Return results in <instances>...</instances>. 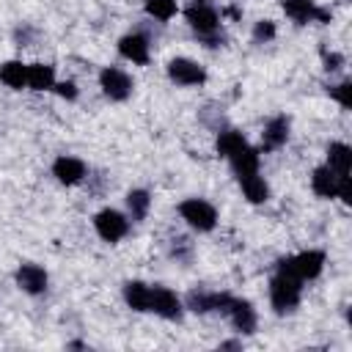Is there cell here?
<instances>
[{
    "label": "cell",
    "mask_w": 352,
    "mask_h": 352,
    "mask_svg": "<svg viewBox=\"0 0 352 352\" xmlns=\"http://www.w3.org/2000/svg\"><path fill=\"white\" fill-rule=\"evenodd\" d=\"M220 349H239V341H223Z\"/></svg>",
    "instance_id": "obj_31"
},
{
    "label": "cell",
    "mask_w": 352,
    "mask_h": 352,
    "mask_svg": "<svg viewBox=\"0 0 352 352\" xmlns=\"http://www.w3.org/2000/svg\"><path fill=\"white\" fill-rule=\"evenodd\" d=\"M322 270H324V250H302L294 256H283L275 264V272H283V275L297 278L302 283L319 278Z\"/></svg>",
    "instance_id": "obj_2"
},
{
    "label": "cell",
    "mask_w": 352,
    "mask_h": 352,
    "mask_svg": "<svg viewBox=\"0 0 352 352\" xmlns=\"http://www.w3.org/2000/svg\"><path fill=\"white\" fill-rule=\"evenodd\" d=\"M245 143H248V140H245V135H242V132H236V129H226V132H220V135H217L214 148H217V154H220V157H226V160H228V157H231L239 146H245Z\"/></svg>",
    "instance_id": "obj_24"
},
{
    "label": "cell",
    "mask_w": 352,
    "mask_h": 352,
    "mask_svg": "<svg viewBox=\"0 0 352 352\" xmlns=\"http://www.w3.org/2000/svg\"><path fill=\"white\" fill-rule=\"evenodd\" d=\"M55 69L50 63H28V88L30 91H52Z\"/></svg>",
    "instance_id": "obj_20"
},
{
    "label": "cell",
    "mask_w": 352,
    "mask_h": 352,
    "mask_svg": "<svg viewBox=\"0 0 352 352\" xmlns=\"http://www.w3.org/2000/svg\"><path fill=\"white\" fill-rule=\"evenodd\" d=\"M118 52H121V58H126L138 66H146L148 63V38L143 33H126L118 38Z\"/></svg>",
    "instance_id": "obj_14"
},
{
    "label": "cell",
    "mask_w": 352,
    "mask_h": 352,
    "mask_svg": "<svg viewBox=\"0 0 352 352\" xmlns=\"http://www.w3.org/2000/svg\"><path fill=\"white\" fill-rule=\"evenodd\" d=\"M341 63H344V58H341L338 52H324V69H327V72L341 69Z\"/></svg>",
    "instance_id": "obj_30"
},
{
    "label": "cell",
    "mask_w": 352,
    "mask_h": 352,
    "mask_svg": "<svg viewBox=\"0 0 352 352\" xmlns=\"http://www.w3.org/2000/svg\"><path fill=\"white\" fill-rule=\"evenodd\" d=\"M184 19L195 30V36L201 41H206L209 47H220L223 44L220 16H217L214 6H209V0H190V6L184 8Z\"/></svg>",
    "instance_id": "obj_1"
},
{
    "label": "cell",
    "mask_w": 352,
    "mask_h": 352,
    "mask_svg": "<svg viewBox=\"0 0 352 352\" xmlns=\"http://www.w3.org/2000/svg\"><path fill=\"white\" fill-rule=\"evenodd\" d=\"M336 198H341L344 204H352V179L349 173L338 176V187H336Z\"/></svg>",
    "instance_id": "obj_29"
},
{
    "label": "cell",
    "mask_w": 352,
    "mask_h": 352,
    "mask_svg": "<svg viewBox=\"0 0 352 352\" xmlns=\"http://www.w3.org/2000/svg\"><path fill=\"white\" fill-rule=\"evenodd\" d=\"M168 77H170V82L182 85V88H192V85L206 82V69H204L198 60L173 58V60L168 63Z\"/></svg>",
    "instance_id": "obj_7"
},
{
    "label": "cell",
    "mask_w": 352,
    "mask_h": 352,
    "mask_svg": "<svg viewBox=\"0 0 352 352\" xmlns=\"http://www.w3.org/2000/svg\"><path fill=\"white\" fill-rule=\"evenodd\" d=\"M338 176L330 165H319L314 168L311 173V190L319 195V198H336V187H338Z\"/></svg>",
    "instance_id": "obj_16"
},
{
    "label": "cell",
    "mask_w": 352,
    "mask_h": 352,
    "mask_svg": "<svg viewBox=\"0 0 352 352\" xmlns=\"http://www.w3.org/2000/svg\"><path fill=\"white\" fill-rule=\"evenodd\" d=\"M94 228H96V234L104 239V242H118V239H124L126 236V231H129V220L118 212V209H102V212H96V217H94Z\"/></svg>",
    "instance_id": "obj_6"
},
{
    "label": "cell",
    "mask_w": 352,
    "mask_h": 352,
    "mask_svg": "<svg viewBox=\"0 0 352 352\" xmlns=\"http://www.w3.org/2000/svg\"><path fill=\"white\" fill-rule=\"evenodd\" d=\"M52 91L60 96V99H66V102H74L77 99V85L72 82V80H55V85H52Z\"/></svg>",
    "instance_id": "obj_28"
},
{
    "label": "cell",
    "mask_w": 352,
    "mask_h": 352,
    "mask_svg": "<svg viewBox=\"0 0 352 352\" xmlns=\"http://www.w3.org/2000/svg\"><path fill=\"white\" fill-rule=\"evenodd\" d=\"M151 311L168 322H179L184 314V305L176 297V292H170L168 286H151Z\"/></svg>",
    "instance_id": "obj_9"
},
{
    "label": "cell",
    "mask_w": 352,
    "mask_h": 352,
    "mask_svg": "<svg viewBox=\"0 0 352 352\" xmlns=\"http://www.w3.org/2000/svg\"><path fill=\"white\" fill-rule=\"evenodd\" d=\"M239 179V187H242V195L250 201V204H264L270 198V184L264 182V176L256 173H245V176H236Z\"/></svg>",
    "instance_id": "obj_19"
},
{
    "label": "cell",
    "mask_w": 352,
    "mask_h": 352,
    "mask_svg": "<svg viewBox=\"0 0 352 352\" xmlns=\"http://www.w3.org/2000/svg\"><path fill=\"white\" fill-rule=\"evenodd\" d=\"M231 300H234V294H228V292H204V289H198V292L187 294V308L192 314H209V311L226 314Z\"/></svg>",
    "instance_id": "obj_8"
},
{
    "label": "cell",
    "mask_w": 352,
    "mask_h": 352,
    "mask_svg": "<svg viewBox=\"0 0 352 352\" xmlns=\"http://www.w3.org/2000/svg\"><path fill=\"white\" fill-rule=\"evenodd\" d=\"M14 278H16V286H19L22 292L33 294V297L44 294V292H47V283H50V278H47V270H44V267H38V264H33V261H25V264H19Z\"/></svg>",
    "instance_id": "obj_10"
},
{
    "label": "cell",
    "mask_w": 352,
    "mask_h": 352,
    "mask_svg": "<svg viewBox=\"0 0 352 352\" xmlns=\"http://www.w3.org/2000/svg\"><path fill=\"white\" fill-rule=\"evenodd\" d=\"M179 214L195 231H212L217 226V209L204 198H184L179 204Z\"/></svg>",
    "instance_id": "obj_4"
},
{
    "label": "cell",
    "mask_w": 352,
    "mask_h": 352,
    "mask_svg": "<svg viewBox=\"0 0 352 352\" xmlns=\"http://www.w3.org/2000/svg\"><path fill=\"white\" fill-rule=\"evenodd\" d=\"M0 82H6L14 91L28 88V63H22V60H6L0 66Z\"/></svg>",
    "instance_id": "obj_21"
},
{
    "label": "cell",
    "mask_w": 352,
    "mask_h": 352,
    "mask_svg": "<svg viewBox=\"0 0 352 352\" xmlns=\"http://www.w3.org/2000/svg\"><path fill=\"white\" fill-rule=\"evenodd\" d=\"M124 300L132 311L146 314V311H151V286L143 280H126L124 283Z\"/></svg>",
    "instance_id": "obj_15"
},
{
    "label": "cell",
    "mask_w": 352,
    "mask_h": 352,
    "mask_svg": "<svg viewBox=\"0 0 352 352\" xmlns=\"http://www.w3.org/2000/svg\"><path fill=\"white\" fill-rule=\"evenodd\" d=\"M226 316L231 319V324H234L239 333H256L258 316H256V308H253V302L234 297V300H231V305H228V311H226Z\"/></svg>",
    "instance_id": "obj_11"
},
{
    "label": "cell",
    "mask_w": 352,
    "mask_h": 352,
    "mask_svg": "<svg viewBox=\"0 0 352 352\" xmlns=\"http://www.w3.org/2000/svg\"><path fill=\"white\" fill-rule=\"evenodd\" d=\"M126 209H129V217H132L135 223L146 220V214H148V209H151V195H148L146 190H129V192H126Z\"/></svg>",
    "instance_id": "obj_23"
},
{
    "label": "cell",
    "mask_w": 352,
    "mask_h": 352,
    "mask_svg": "<svg viewBox=\"0 0 352 352\" xmlns=\"http://www.w3.org/2000/svg\"><path fill=\"white\" fill-rule=\"evenodd\" d=\"M146 14L160 22H168L176 14V0H146Z\"/></svg>",
    "instance_id": "obj_25"
},
{
    "label": "cell",
    "mask_w": 352,
    "mask_h": 352,
    "mask_svg": "<svg viewBox=\"0 0 352 352\" xmlns=\"http://www.w3.org/2000/svg\"><path fill=\"white\" fill-rule=\"evenodd\" d=\"M275 22L272 19H258L256 25H253V38L258 41V44H264V41H272L275 38Z\"/></svg>",
    "instance_id": "obj_27"
},
{
    "label": "cell",
    "mask_w": 352,
    "mask_h": 352,
    "mask_svg": "<svg viewBox=\"0 0 352 352\" xmlns=\"http://www.w3.org/2000/svg\"><path fill=\"white\" fill-rule=\"evenodd\" d=\"M228 162H231V168H234L236 176H245V173H256V170H258L261 157H258V151H256L250 143H245V146H239V148L228 157Z\"/></svg>",
    "instance_id": "obj_18"
},
{
    "label": "cell",
    "mask_w": 352,
    "mask_h": 352,
    "mask_svg": "<svg viewBox=\"0 0 352 352\" xmlns=\"http://www.w3.org/2000/svg\"><path fill=\"white\" fill-rule=\"evenodd\" d=\"M300 300H302V280L275 272L270 280V302L275 314H292L300 305Z\"/></svg>",
    "instance_id": "obj_3"
},
{
    "label": "cell",
    "mask_w": 352,
    "mask_h": 352,
    "mask_svg": "<svg viewBox=\"0 0 352 352\" xmlns=\"http://www.w3.org/2000/svg\"><path fill=\"white\" fill-rule=\"evenodd\" d=\"M289 116H275L267 121L264 132H261V151H278L286 140H289Z\"/></svg>",
    "instance_id": "obj_12"
},
{
    "label": "cell",
    "mask_w": 352,
    "mask_h": 352,
    "mask_svg": "<svg viewBox=\"0 0 352 352\" xmlns=\"http://www.w3.org/2000/svg\"><path fill=\"white\" fill-rule=\"evenodd\" d=\"M85 162L80 157H69V154H60L55 162H52V176L60 182V184H77L85 179Z\"/></svg>",
    "instance_id": "obj_13"
},
{
    "label": "cell",
    "mask_w": 352,
    "mask_h": 352,
    "mask_svg": "<svg viewBox=\"0 0 352 352\" xmlns=\"http://www.w3.org/2000/svg\"><path fill=\"white\" fill-rule=\"evenodd\" d=\"M280 8H283V14H286L292 22H297V25L316 22V16H319V6H316L314 0H283Z\"/></svg>",
    "instance_id": "obj_17"
},
{
    "label": "cell",
    "mask_w": 352,
    "mask_h": 352,
    "mask_svg": "<svg viewBox=\"0 0 352 352\" xmlns=\"http://www.w3.org/2000/svg\"><path fill=\"white\" fill-rule=\"evenodd\" d=\"M99 88H102V94H104L107 99L124 102V99L132 96L135 82H132V77H129L124 69H118V66H104V69L99 72Z\"/></svg>",
    "instance_id": "obj_5"
},
{
    "label": "cell",
    "mask_w": 352,
    "mask_h": 352,
    "mask_svg": "<svg viewBox=\"0 0 352 352\" xmlns=\"http://www.w3.org/2000/svg\"><path fill=\"white\" fill-rule=\"evenodd\" d=\"M349 162H352V148L346 143H330L327 146V165L336 170V173H349Z\"/></svg>",
    "instance_id": "obj_22"
},
{
    "label": "cell",
    "mask_w": 352,
    "mask_h": 352,
    "mask_svg": "<svg viewBox=\"0 0 352 352\" xmlns=\"http://www.w3.org/2000/svg\"><path fill=\"white\" fill-rule=\"evenodd\" d=\"M330 96H333L344 110H349V107H352V82L344 80V82L333 85V88H330Z\"/></svg>",
    "instance_id": "obj_26"
}]
</instances>
